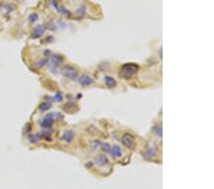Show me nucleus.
<instances>
[{
    "mask_svg": "<svg viewBox=\"0 0 214 189\" xmlns=\"http://www.w3.org/2000/svg\"><path fill=\"white\" fill-rule=\"evenodd\" d=\"M137 69H138L137 65H134V64H132V63H130V64H126L122 67L121 73H122L123 76H125L127 78H130L136 73Z\"/></svg>",
    "mask_w": 214,
    "mask_h": 189,
    "instance_id": "1",
    "label": "nucleus"
},
{
    "mask_svg": "<svg viewBox=\"0 0 214 189\" xmlns=\"http://www.w3.org/2000/svg\"><path fill=\"white\" fill-rule=\"evenodd\" d=\"M62 75L70 80H75L77 78L78 73L72 66H65L62 69Z\"/></svg>",
    "mask_w": 214,
    "mask_h": 189,
    "instance_id": "2",
    "label": "nucleus"
},
{
    "mask_svg": "<svg viewBox=\"0 0 214 189\" xmlns=\"http://www.w3.org/2000/svg\"><path fill=\"white\" fill-rule=\"evenodd\" d=\"M54 117H55V113H52V114L46 115L44 118H42V120L40 122V125L42 126L43 128H46V129L50 128L51 126L52 125V123H53V120L55 119Z\"/></svg>",
    "mask_w": 214,
    "mask_h": 189,
    "instance_id": "3",
    "label": "nucleus"
},
{
    "mask_svg": "<svg viewBox=\"0 0 214 189\" xmlns=\"http://www.w3.org/2000/svg\"><path fill=\"white\" fill-rule=\"evenodd\" d=\"M122 143L130 149H133L135 146V139L130 134H125L122 137Z\"/></svg>",
    "mask_w": 214,
    "mask_h": 189,
    "instance_id": "4",
    "label": "nucleus"
},
{
    "mask_svg": "<svg viewBox=\"0 0 214 189\" xmlns=\"http://www.w3.org/2000/svg\"><path fill=\"white\" fill-rule=\"evenodd\" d=\"M157 152L158 151L156 149V147H153V146L148 147L144 154V157L147 160H153V158L157 156Z\"/></svg>",
    "mask_w": 214,
    "mask_h": 189,
    "instance_id": "5",
    "label": "nucleus"
},
{
    "mask_svg": "<svg viewBox=\"0 0 214 189\" xmlns=\"http://www.w3.org/2000/svg\"><path fill=\"white\" fill-rule=\"evenodd\" d=\"M79 82H80V84H81L82 86L87 87V86L92 85V84H93V79H92V77H91V76H88V75H83V76L80 77Z\"/></svg>",
    "mask_w": 214,
    "mask_h": 189,
    "instance_id": "6",
    "label": "nucleus"
},
{
    "mask_svg": "<svg viewBox=\"0 0 214 189\" xmlns=\"http://www.w3.org/2000/svg\"><path fill=\"white\" fill-rule=\"evenodd\" d=\"M74 135H75L74 131L69 129V130L64 132V134L62 136V139H63V141H65L66 143H71L73 140V139H74Z\"/></svg>",
    "mask_w": 214,
    "mask_h": 189,
    "instance_id": "7",
    "label": "nucleus"
},
{
    "mask_svg": "<svg viewBox=\"0 0 214 189\" xmlns=\"http://www.w3.org/2000/svg\"><path fill=\"white\" fill-rule=\"evenodd\" d=\"M95 163L99 166V167H106L107 165H109L110 161L106 156L104 155H99L95 158Z\"/></svg>",
    "mask_w": 214,
    "mask_h": 189,
    "instance_id": "8",
    "label": "nucleus"
},
{
    "mask_svg": "<svg viewBox=\"0 0 214 189\" xmlns=\"http://www.w3.org/2000/svg\"><path fill=\"white\" fill-rule=\"evenodd\" d=\"M110 153L112 154V158H114V159H119V158H121L122 155H123V151H122V149H121V147L118 146V145L112 146Z\"/></svg>",
    "mask_w": 214,
    "mask_h": 189,
    "instance_id": "9",
    "label": "nucleus"
},
{
    "mask_svg": "<svg viewBox=\"0 0 214 189\" xmlns=\"http://www.w3.org/2000/svg\"><path fill=\"white\" fill-rule=\"evenodd\" d=\"M44 32H45V27H44V25H37V26H35V28L33 29L32 36L33 38H38V37H40L43 34H44Z\"/></svg>",
    "mask_w": 214,
    "mask_h": 189,
    "instance_id": "10",
    "label": "nucleus"
},
{
    "mask_svg": "<svg viewBox=\"0 0 214 189\" xmlns=\"http://www.w3.org/2000/svg\"><path fill=\"white\" fill-rule=\"evenodd\" d=\"M104 82L109 88H113L116 86V80L111 76H104Z\"/></svg>",
    "mask_w": 214,
    "mask_h": 189,
    "instance_id": "11",
    "label": "nucleus"
},
{
    "mask_svg": "<svg viewBox=\"0 0 214 189\" xmlns=\"http://www.w3.org/2000/svg\"><path fill=\"white\" fill-rule=\"evenodd\" d=\"M52 107V104L48 101H45V102H42L40 105H39V110L41 112H45V111H48L50 110V108Z\"/></svg>",
    "mask_w": 214,
    "mask_h": 189,
    "instance_id": "12",
    "label": "nucleus"
},
{
    "mask_svg": "<svg viewBox=\"0 0 214 189\" xmlns=\"http://www.w3.org/2000/svg\"><path fill=\"white\" fill-rule=\"evenodd\" d=\"M85 11H86L85 5H81V6L77 9V11H76V14H77L79 17H82V16H84V14H85Z\"/></svg>",
    "mask_w": 214,
    "mask_h": 189,
    "instance_id": "13",
    "label": "nucleus"
},
{
    "mask_svg": "<svg viewBox=\"0 0 214 189\" xmlns=\"http://www.w3.org/2000/svg\"><path fill=\"white\" fill-rule=\"evenodd\" d=\"M153 132H154V134L157 137H161L162 136V127H161V125H157L156 127L154 128Z\"/></svg>",
    "mask_w": 214,
    "mask_h": 189,
    "instance_id": "14",
    "label": "nucleus"
},
{
    "mask_svg": "<svg viewBox=\"0 0 214 189\" xmlns=\"http://www.w3.org/2000/svg\"><path fill=\"white\" fill-rule=\"evenodd\" d=\"M39 136H37V135H32V136H31L30 138H29V139H30V141L32 142V143H36L38 140H39Z\"/></svg>",
    "mask_w": 214,
    "mask_h": 189,
    "instance_id": "15",
    "label": "nucleus"
},
{
    "mask_svg": "<svg viewBox=\"0 0 214 189\" xmlns=\"http://www.w3.org/2000/svg\"><path fill=\"white\" fill-rule=\"evenodd\" d=\"M37 19H38V14L37 13H32L30 15V21H31V22H35Z\"/></svg>",
    "mask_w": 214,
    "mask_h": 189,
    "instance_id": "16",
    "label": "nucleus"
},
{
    "mask_svg": "<svg viewBox=\"0 0 214 189\" xmlns=\"http://www.w3.org/2000/svg\"><path fill=\"white\" fill-rule=\"evenodd\" d=\"M54 99L57 100V101H61V100H62V95L58 93V94L54 97Z\"/></svg>",
    "mask_w": 214,
    "mask_h": 189,
    "instance_id": "17",
    "label": "nucleus"
}]
</instances>
